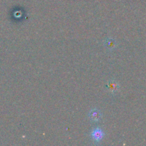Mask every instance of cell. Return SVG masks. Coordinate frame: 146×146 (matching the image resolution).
Here are the masks:
<instances>
[{"instance_id": "obj_1", "label": "cell", "mask_w": 146, "mask_h": 146, "mask_svg": "<svg viewBox=\"0 0 146 146\" xmlns=\"http://www.w3.org/2000/svg\"><path fill=\"white\" fill-rule=\"evenodd\" d=\"M91 136L94 138V141H100V140L102 139L103 136H104V133H103L102 131L100 129H95L91 133Z\"/></svg>"}, {"instance_id": "obj_2", "label": "cell", "mask_w": 146, "mask_h": 146, "mask_svg": "<svg viewBox=\"0 0 146 146\" xmlns=\"http://www.w3.org/2000/svg\"><path fill=\"white\" fill-rule=\"evenodd\" d=\"M90 117H91V119L94 120V121H98V120L101 118V113H100L99 111L94 110V111H91V112Z\"/></svg>"}]
</instances>
